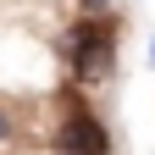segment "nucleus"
<instances>
[{
    "label": "nucleus",
    "mask_w": 155,
    "mask_h": 155,
    "mask_svg": "<svg viewBox=\"0 0 155 155\" xmlns=\"http://www.w3.org/2000/svg\"><path fill=\"white\" fill-rule=\"evenodd\" d=\"M55 155H111V133L89 105H67V116L55 122Z\"/></svg>",
    "instance_id": "f257e3e1"
},
{
    "label": "nucleus",
    "mask_w": 155,
    "mask_h": 155,
    "mask_svg": "<svg viewBox=\"0 0 155 155\" xmlns=\"http://www.w3.org/2000/svg\"><path fill=\"white\" fill-rule=\"evenodd\" d=\"M67 55H72V72H78V83H100V78L111 72V33L105 28H94V22H78L67 33Z\"/></svg>",
    "instance_id": "f03ea898"
},
{
    "label": "nucleus",
    "mask_w": 155,
    "mask_h": 155,
    "mask_svg": "<svg viewBox=\"0 0 155 155\" xmlns=\"http://www.w3.org/2000/svg\"><path fill=\"white\" fill-rule=\"evenodd\" d=\"M6 133H11V122H6V116H0V144H6Z\"/></svg>",
    "instance_id": "7ed1b4c3"
},
{
    "label": "nucleus",
    "mask_w": 155,
    "mask_h": 155,
    "mask_svg": "<svg viewBox=\"0 0 155 155\" xmlns=\"http://www.w3.org/2000/svg\"><path fill=\"white\" fill-rule=\"evenodd\" d=\"M100 6H105V0H83V11H100Z\"/></svg>",
    "instance_id": "20e7f679"
},
{
    "label": "nucleus",
    "mask_w": 155,
    "mask_h": 155,
    "mask_svg": "<svg viewBox=\"0 0 155 155\" xmlns=\"http://www.w3.org/2000/svg\"><path fill=\"white\" fill-rule=\"evenodd\" d=\"M150 61H155V45H150Z\"/></svg>",
    "instance_id": "39448f33"
}]
</instances>
